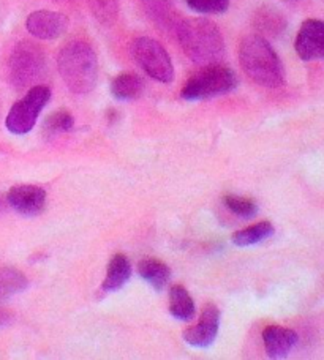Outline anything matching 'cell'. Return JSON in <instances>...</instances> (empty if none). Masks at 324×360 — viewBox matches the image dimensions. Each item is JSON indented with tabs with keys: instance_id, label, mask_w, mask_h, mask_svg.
<instances>
[{
	"instance_id": "277c9868",
	"label": "cell",
	"mask_w": 324,
	"mask_h": 360,
	"mask_svg": "<svg viewBox=\"0 0 324 360\" xmlns=\"http://www.w3.org/2000/svg\"><path fill=\"white\" fill-rule=\"evenodd\" d=\"M46 70V59L40 46L32 41L18 43L8 59V78L18 89L34 86Z\"/></svg>"
},
{
	"instance_id": "52a82bcc",
	"label": "cell",
	"mask_w": 324,
	"mask_h": 360,
	"mask_svg": "<svg viewBox=\"0 0 324 360\" xmlns=\"http://www.w3.org/2000/svg\"><path fill=\"white\" fill-rule=\"evenodd\" d=\"M132 56L146 75L158 82H171L174 67L170 54L161 44L149 37L136 38L132 43Z\"/></svg>"
},
{
	"instance_id": "d4e9b609",
	"label": "cell",
	"mask_w": 324,
	"mask_h": 360,
	"mask_svg": "<svg viewBox=\"0 0 324 360\" xmlns=\"http://www.w3.org/2000/svg\"><path fill=\"white\" fill-rule=\"evenodd\" d=\"M11 319H13V314L10 311L2 310V308H0V327L8 326L11 323Z\"/></svg>"
},
{
	"instance_id": "ba28073f",
	"label": "cell",
	"mask_w": 324,
	"mask_h": 360,
	"mask_svg": "<svg viewBox=\"0 0 324 360\" xmlns=\"http://www.w3.org/2000/svg\"><path fill=\"white\" fill-rule=\"evenodd\" d=\"M294 48L302 60H324V21L307 19L297 32Z\"/></svg>"
},
{
	"instance_id": "7c38bea8",
	"label": "cell",
	"mask_w": 324,
	"mask_h": 360,
	"mask_svg": "<svg viewBox=\"0 0 324 360\" xmlns=\"http://www.w3.org/2000/svg\"><path fill=\"white\" fill-rule=\"evenodd\" d=\"M263 343L269 359H283L296 346L297 333L287 327L268 326L263 330Z\"/></svg>"
},
{
	"instance_id": "d6986e66",
	"label": "cell",
	"mask_w": 324,
	"mask_h": 360,
	"mask_svg": "<svg viewBox=\"0 0 324 360\" xmlns=\"http://www.w3.org/2000/svg\"><path fill=\"white\" fill-rule=\"evenodd\" d=\"M274 226L269 221H259L254 226L245 228L242 231H237V233L232 234V243L237 247H250L256 245V243L263 242L274 234Z\"/></svg>"
},
{
	"instance_id": "ffe728a7",
	"label": "cell",
	"mask_w": 324,
	"mask_h": 360,
	"mask_svg": "<svg viewBox=\"0 0 324 360\" xmlns=\"http://www.w3.org/2000/svg\"><path fill=\"white\" fill-rule=\"evenodd\" d=\"M146 15L158 25V27H168L173 24V0H139Z\"/></svg>"
},
{
	"instance_id": "cb8c5ba5",
	"label": "cell",
	"mask_w": 324,
	"mask_h": 360,
	"mask_svg": "<svg viewBox=\"0 0 324 360\" xmlns=\"http://www.w3.org/2000/svg\"><path fill=\"white\" fill-rule=\"evenodd\" d=\"M185 4L204 15H222L230 8V0H185Z\"/></svg>"
},
{
	"instance_id": "7a4b0ae2",
	"label": "cell",
	"mask_w": 324,
	"mask_h": 360,
	"mask_svg": "<svg viewBox=\"0 0 324 360\" xmlns=\"http://www.w3.org/2000/svg\"><path fill=\"white\" fill-rule=\"evenodd\" d=\"M239 62L256 84L277 89L285 84V68L274 48L261 35L245 37L239 46Z\"/></svg>"
},
{
	"instance_id": "6da1fadb",
	"label": "cell",
	"mask_w": 324,
	"mask_h": 360,
	"mask_svg": "<svg viewBox=\"0 0 324 360\" xmlns=\"http://www.w3.org/2000/svg\"><path fill=\"white\" fill-rule=\"evenodd\" d=\"M176 35L185 56L201 67L218 65L225 56L223 37L216 24L204 18H187L176 24Z\"/></svg>"
},
{
	"instance_id": "603a6c76",
	"label": "cell",
	"mask_w": 324,
	"mask_h": 360,
	"mask_svg": "<svg viewBox=\"0 0 324 360\" xmlns=\"http://www.w3.org/2000/svg\"><path fill=\"white\" fill-rule=\"evenodd\" d=\"M223 202L232 214L241 218H254L258 214V205L254 199L236 195H226L223 198Z\"/></svg>"
},
{
	"instance_id": "44dd1931",
	"label": "cell",
	"mask_w": 324,
	"mask_h": 360,
	"mask_svg": "<svg viewBox=\"0 0 324 360\" xmlns=\"http://www.w3.org/2000/svg\"><path fill=\"white\" fill-rule=\"evenodd\" d=\"M87 4L94 18L103 25H113L118 19V0H87Z\"/></svg>"
},
{
	"instance_id": "5bb4252c",
	"label": "cell",
	"mask_w": 324,
	"mask_h": 360,
	"mask_svg": "<svg viewBox=\"0 0 324 360\" xmlns=\"http://www.w3.org/2000/svg\"><path fill=\"white\" fill-rule=\"evenodd\" d=\"M138 274L144 281H147L155 291H161L171 278V269L165 262L155 258H147L139 261Z\"/></svg>"
},
{
	"instance_id": "2e32d148",
	"label": "cell",
	"mask_w": 324,
	"mask_h": 360,
	"mask_svg": "<svg viewBox=\"0 0 324 360\" xmlns=\"http://www.w3.org/2000/svg\"><path fill=\"white\" fill-rule=\"evenodd\" d=\"M170 313L180 321H190L197 314L192 295L184 286L176 285L170 289Z\"/></svg>"
},
{
	"instance_id": "e0dca14e",
	"label": "cell",
	"mask_w": 324,
	"mask_h": 360,
	"mask_svg": "<svg viewBox=\"0 0 324 360\" xmlns=\"http://www.w3.org/2000/svg\"><path fill=\"white\" fill-rule=\"evenodd\" d=\"M29 286V281L21 270L0 267V302L15 297Z\"/></svg>"
},
{
	"instance_id": "30bf717a",
	"label": "cell",
	"mask_w": 324,
	"mask_h": 360,
	"mask_svg": "<svg viewBox=\"0 0 324 360\" xmlns=\"http://www.w3.org/2000/svg\"><path fill=\"white\" fill-rule=\"evenodd\" d=\"M6 204L24 217H35L42 214L46 204V191L35 185L13 186L6 195Z\"/></svg>"
},
{
	"instance_id": "8fae6325",
	"label": "cell",
	"mask_w": 324,
	"mask_h": 360,
	"mask_svg": "<svg viewBox=\"0 0 324 360\" xmlns=\"http://www.w3.org/2000/svg\"><path fill=\"white\" fill-rule=\"evenodd\" d=\"M29 34L42 40H54L61 37L68 27V19L59 11L38 10L30 13L25 21Z\"/></svg>"
},
{
	"instance_id": "3957f363",
	"label": "cell",
	"mask_w": 324,
	"mask_h": 360,
	"mask_svg": "<svg viewBox=\"0 0 324 360\" xmlns=\"http://www.w3.org/2000/svg\"><path fill=\"white\" fill-rule=\"evenodd\" d=\"M57 67L71 92L81 95L92 92L99 76V63L89 43L76 40L65 44L57 57Z\"/></svg>"
},
{
	"instance_id": "ac0fdd59",
	"label": "cell",
	"mask_w": 324,
	"mask_h": 360,
	"mask_svg": "<svg viewBox=\"0 0 324 360\" xmlns=\"http://www.w3.org/2000/svg\"><path fill=\"white\" fill-rule=\"evenodd\" d=\"M255 27L261 32V37H278L283 34V30L287 29V21L277 10L270 8V6H263L261 10L256 11L254 19Z\"/></svg>"
},
{
	"instance_id": "8992f818",
	"label": "cell",
	"mask_w": 324,
	"mask_h": 360,
	"mask_svg": "<svg viewBox=\"0 0 324 360\" xmlns=\"http://www.w3.org/2000/svg\"><path fill=\"white\" fill-rule=\"evenodd\" d=\"M51 98V89L46 86H34L24 98L16 101L6 115V130L13 134H25L35 127L40 112Z\"/></svg>"
},
{
	"instance_id": "9a60e30c",
	"label": "cell",
	"mask_w": 324,
	"mask_h": 360,
	"mask_svg": "<svg viewBox=\"0 0 324 360\" xmlns=\"http://www.w3.org/2000/svg\"><path fill=\"white\" fill-rule=\"evenodd\" d=\"M142 90H144V81L133 73L118 75L111 82V94L116 100L120 101L138 98Z\"/></svg>"
},
{
	"instance_id": "4fadbf2b",
	"label": "cell",
	"mask_w": 324,
	"mask_h": 360,
	"mask_svg": "<svg viewBox=\"0 0 324 360\" xmlns=\"http://www.w3.org/2000/svg\"><path fill=\"white\" fill-rule=\"evenodd\" d=\"M132 276V264L127 256L124 255H114L113 259L109 261L105 281H103V291L106 292H114L119 291L120 288H124L125 283Z\"/></svg>"
},
{
	"instance_id": "9c48e42d",
	"label": "cell",
	"mask_w": 324,
	"mask_h": 360,
	"mask_svg": "<svg viewBox=\"0 0 324 360\" xmlns=\"http://www.w3.org/2000/svg\"><path fill=\"white\" fill-rule=\"evenodd\" d=\"M220 327V310L213 304H207L197 326L184 332V342L194 348H209L213 345Z\"/></svg>"
},
{
	"instance_id": "4316f807",
	"label": "cell",
	"mask_w": 324,
	"mask_h": 360,
	"mask_svg": "<svg viewBox=\"0 0 324 360\" xmlns=\"http://www.w3.org/2000/svg\"><path fill=\"white\" fill-rule=\"evenodd\" d=\"M287 2H294V0H287Z\"/></svg>"
},
{
	"instance_id": "7402d4cb",
	"label": "cell",
	"mask_w": 324,
	"mask_h": 360,
	"mask_svg": "<svg viewBox=\"0 0 324 360\" xmlns=\"http://www.w3.org/2000/svg\"><path fill=\"white\" fill-rule=\"evenodd\" d=\"M73 125H75V119L71 117V114L68 111H56L51 114L46 120H44L43 133L46 134V136L53 138V136H57V134L73 130Z\"/></svg>"
},
{
	"instance_id": "5b68a950",
	"label": "cell",
	"mask_w": 324,
	"mask_h": 360,
	"mask_svg": "<svg viewBox=\"0 0 324 360\" xmlns=\"http://www.w3.org/2000/svg\"><path fill=\"white\" fill-rule=\"evenodd\" d=\"M237 86V78L232 70L222 65L206 67L203 72L194 75L182 89V98L187 101H198L213 98V96L230 94Z\"/></svg>"
},
{
	"instance_id": "484cf974",
	"label": "cell",
	"mask_w": 324,
	"mask_h": 360,
	"mask_svg": "<svg viewBox=\"0 0 324 360\" xmlns=\"http://www.w3.org/2000/svg\"><path fill=\"white\" fill-rule=\"evenodd\" d=\"M5 205H6V199H4L2 196H0V212H4Z\"/></svg>"
}]
</instances>
